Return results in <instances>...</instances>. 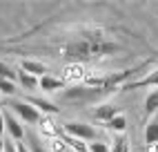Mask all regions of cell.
I'll return each mask as SVG.
<instances>
[{"label":"cell","mask_w":158,"mask_h":152,"mask_svg":"<svg viewBox=\"0 0 158 152\" xmlns=\"http://www.w3.org/2000/svg\"><path fill=\"white\" fill-rule=\"evenodd\" d=\"M2 152H18V150H16V141L2 139Z\"/></svg>","instance_id":"23"},{"label":"cell","mask_w":158,"mask_h":152,"mask_svg":"<svg viewBox=\"0 0 158 152\" xmlns=\"http://www.w3.org/2000/svg\"><path fill=\"white\" fill-rule=\"evenodd\" d=\"M16 92H18V87H16V83H14V81L0 78V94H5V96H14Z\"/></svg>","instance_id":"20"},{"label":"cell","mask_w":158,"mask_h":152,"mask_svg":"<svg viewBox=\"0 0 158 152\" xmlns=\"http://www.w3.org/2000/svg\"><path fill=\"white\" fill-rule=\"evenodd\" d=\"M47 150L49 152H69L65 139H62V134L60 136H54V139H47Z\"/></svg>","instance_id":"17"},{"label":"cell","mask_w":158,"mask_h":152,"mask_svg":"<svg viewBox=\"0 0 158 152\" xmlns=\"http://www.w3.org/2000/svg\"><path fill=\"white\" fill-rule=\"evenodd\" d=\"M62 132L65 134H69V136H76V139H80V141H89V143H96V141H102V134L98 132L94 125H89V123H82V121H69V123H65L62 125Z\"/></svg>","instance_id":"2"},{"label":"cell","mask_w":158,"mask_h":152,"mask_svg":"<svg viewBox=\"0 0 158 152\" xmlns=\"http://www.w3.org/2000/svg\"><path fill=\"white\" fill-rule=\"evenodd\" d=\"M158 143V114L152 116L145 125V145H152Z\"/></svg>","instance_id":"12"},{"label":"cell","mask_w":158,"mask_h":152,"mask_svg":"<svg viewBox=\"0 0 158 152\" xmlns=\"http://www.w3.org/2000/svg\"><path fill=\"white\" fill-rule=\"evenodd\" d=\"M2 112H5V130H7V134L11 136V141L20 143V141L25 139V127L20 123V118L14 112H9V110H2Z\"/></svg>","instance_id":"5"},{"label":"cell","mask_w":158,"mask_h":152,"mask_svg":"<svg viewBox=\"0 0 158 152\" xmlns=\"http://www.w3.org/2000/svg\"><path fill=\"white\" fill-rule=\"evenodd\" d=\"M38 130H40V134L47 136V139L60 136V132H62V127H58V123L54 121V116H43L40 123H38Z\"/></svg>","instance_id":"10"},{"label":"cell","mask_w":158,"mask_h":152,"mask_svg":"<svg viewBox=\"0 0 158 152\" xmlns=\"http://www.w3.org/2000/svg\"><path fill=\"white\" fill-rule=\"evenodd\" d=\"M111 148L105 143V141H96V143H89V152H109Z\"/></svg>","instance_id":"21"},{"label":"cell","mask_w":158,"mask_h":152,"mask_svg":"<svg viewBox=\"0 0 158 152\" xmlns=\"http://www.w3.org/2000/svg\"><path fill=\"white\" fill-rule=\"evenodd\" d=\"M20 69L31 74V76H36V78H43V76L49 74L47 65L43 60H36V58H23V60H20Z\"/></svg>","instance_id":"8"},{"label":"cell","mask_w":158,"mask_h":152,"mask_svg":"<svg viewBox=\"0 0 158 152\" xmlns=\"http://www.w3.org/2000/svg\"><path fill=\"white\" fill-rule=\"evenodd\" d=\"M9 107H11V112L20 118V121H23V123H29V125H38L40 118H43V114H40L36 107H31V105L25 103V101H14V103H9Z\"/></svg>","instance_id":"3"},{"label":"cell","mask_w":158,"mask_h":152,"mask_svg":"<svg viewBox=\"0 0 158 152\" xmlns=\"http://www.w3.org/2000/svg\"><path fill=\"white\" fill-rule=\"evenodd\" d=\"M16 150H18V152H31V150H29V145H25V141L16 143Z\"/></svg>","instance_id":"25"},{"label":"cell","mask_w":158,"mask_h":152,"mask_svg":"<svg viewBox=\"0 0 158 152\" xmlns=\"http://www.w3.org/2000/svg\"><path fill=\"white\" fill-rule=\"evenodd\" d=\"M107 130L118 132V134H125V130H127V118H125V114H118L116 118H111V121L107 123Z\"/></svg>","instance_id":"16"},{"label":"cell","mask_w":158,"mask_h":152,"mask_svg":"<svg viewBox=\"0 0 158 152\" xmlns=\"http://www.w3.org/2000/svg\"><path fill=\"white\" fill-rule=\"evenodd\" d=\"M145 152H158V143H152V145H145Z\"/></svg>","instance_id":"26"},{"label":"cell","mask_w":158,"mask_h":152,"mask_svg":"<svg viewBox=\"0 0 158 152\" xmlns=\"http://www.w3.org/2000/svg\"><path fill=\"white\" fill-rule=\"evenodd\" d=\"M65 87H67V83L62 81V78H58V76H51V74L43 76V78L38 81V90H43L47 94H58V92H62Z\"/></svg>","instance_id":"7"},{"label":"cell","mask_w":158,"mask_h":152,"mask_svg":"<svg viewBox=\"0 0 158 152\" xmlns=\"http://www.w3.org/2000/svg\"><path fill=\"white\" fill-rule=\"evenodd\" d=\"M109 152H131L129 150V139L125 136V134H118V136L114 139V145H111Z\"/></svg>","instance_id":"18"},{"label":"cell","mask_w":158,"mask_h":152,"mask_svg":"<svg viewBox=\"0 0 158 152\" xmlns=\"http://www.w3.org/2000/svg\"><path fill=\"white\" fill-rule=\"evenodd\" d=\"M156 112H158V87L154 92H149L145 99V114L152 118V116H156Z\"/></svg>","instance_id":"14"},{"label":"cell","mask_w":158,"mask_h":152,"mask_svg":"<svg viewBox=\"0 0 158 152\" xmlns=\"http://www.w3.org/2000/svg\"><path fill=\"white\" fill-rule=\"evenodd\" d=\"M5 132H7V130H5V112L0 110V141L5 139Z\"/></svg>","instance_id":"24"},{"label":"cell","mask_w":158,"mask_h":152,"mask_svg":"<svg viewBox=\"0 0 158 152\" xmlns=\"http://www.w3.org/2000/svg\"><path fill=\"white\" fill-rule=\"evenodd\" d=\"M38 81L40 78H36V76H31V74H27L23 69H18V83H20L23 90H38Z\"/></svg>","instance_id":"13"},{"label":"cell","mask_w":158,"mask_h":152,"mask_svg":"<svg viewBox=\"0 0 158 152\" xmlns=\"http://www.w3.org/2000/svg\"><path fill=\"white\" fill-rule=\"evenodd\" d=\"M118 114H120V110L116 105H111V103H100L96 110H94V116H96L98 121H105V125H107L111 118H116Z\"/></svg>","instance_id":"11"},{"label":"cell","mask_w":158,"mask_h":152,"mask_svg":"<svg viewBox=\"0 0 158 152\" xmlns=\"http://www.w3.org/2000/svg\"><path fill=\"white\" fill-rule=\"evenodd\" d=\"M0 78H7V81H14V83H16V81H18V72L11 69L7 63L0 60Z\"/></svg>","instance_id":"19"},{"label":"cell","mask_w":158,"mask_h":152,"mask_svg":"<svg viewBox=\"0 0 158 152\" xmlns=\"http://www.w3.org/2000/svg\"><path fill=\"white\" fill-rule=\"evenodd\" d=\"M29 150H31V152H49L43 143H38L36 139H31V141H29Z\"/></svg>","instance_id":"22"},{"label":"cell","mask_w":158,"mask_h":152,"mask_svg":"<svg viewBox=\"0 0 158 152\" xmlns=\"http://www.w3.org/2000/svg\"><path fill=\"white\" fill-rule=\"evenodd\" d=\"M25 103H29L31 107H36L38 112H45V116H54L60 114V107L56 103H51L47 99H40V96H25Z\"/></svg>","instance_id":"6"},{"label":"cell","mask_w":158,"mask_h":152,"mask_svg":"<svg viewBox=\"0 0 158 152\" xmlns=\"http://www.w3.org/2000/svg\"><path fill=\"white\" fill-rule=\"evenodd\" d=\"M87 74H89V69L82 63H67L65 67H62L60 78L65 81L67 85H80V83H85Z\"/></svg>","instance_id":"4"},{"label":"cell","mask_w":158,"mask_h":152,"mask_svg":"<svg viewBox=\"0 0 158 152\" xmlns=\"http://www.w3.org/2000/svg\"><path fill=\"white\" fill-rule=\"evenodd\" d=\"M111 94H116V92L114 90H94V87H85V85H69V87L56 94V99L60 103H71V105H87V103L100 105V101H105Z\"/></svg>","instance_id":"1"},{"label":"cell","mask_w":158,"mask_h":152,"mask_svg":"<svg viewBox=\"0 0 158 152\" xmlns=\"http://www.w3.org/2000/svg\"><path fill=\"white\" fill-rule=\"evenodd\" d=\"M62 139L67 143V150H71V152H89V143H85V141H80L76 136H69V134H65Z\"/></svg>","instance_id":"15"},{"label":"cell","mask_w":158,"mask_h":152,"mask_svg":"<svg viewBox=\"0 0 158 152\" xmlns=\"http://www.w3.org/2000/svg\"><path fill=\"white\" fill-rule=\"evenodd\" d=\"M140 87H158V69H152L147 76H143L138 81H129L127 85H123L120 90L129 92V90H140Z\"/></svg>","instance_id":"9"}]
</instances>
